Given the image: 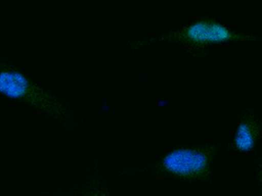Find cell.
Returning <instances> with one entry per match:
<instances>
[{
	"label": "cell",
	"mask_w": 262,
	"mask_h": 196,
	"mask_svg": "<svg viewBox=\"0 0 262 196\" xmlns=\"http://www.w3.org/2000/svg\"><path fill=\"white\" fill-rule=\"evenodd\" d=\"M0 95L27 105L68 130H72L76 125L75 113L65 101L34 82L16 65L2 59H0Z\"/></svg>",
	"instance_id": "cell-1"
},
{
	"label": "cell",
	"mask_w": 262,
	"mask_h": 196,
	"mask_svg": "<svg viewBox=\"0 0 262 196\" xmlns=\"http://www.w3.org/2000/svg\"><path fill=\"white\" fill-rule=\"evenodd\" d=\"M258 35L234 32L231 28L210 16H203L191 24L171 31L162 35L130 42L128 45L132 50H138L147 45L159 42H179L185 45L189 54L195 58H202L206 54L208 46L221 45L230 42H259Z\"/></svg>",
	"instance_id": "cell-2"
},
{
	"label": "cell",
	"mask_w": 262,
	"mask_h": 196,
	"mask_svg": "<svg viewBox=\"0 0 262 196\" xmlns=\"http://www.w3.org/2000/svg\"><path fill=\"white\" fill-rule=\"evenodd\" d=\"M221 149L219 144L177 146L150 166L155 176L186 182L212 181V161Z\"/></svg>",
	"instance_id": "cell-3"
},
{
	"label": "cell",
	"mask_w": 262,
	"mask_h": 196,
	"mask_svg": "<svg viewBox=\"0 0 262 196\" xmlns=\"http://www.w3.org/2000/svg\"><path fill=\"white\" fill-rule=\"evenodd\" d=\"M261 135V120L252 109L245 110L238 117L232 141L227 149L238 153H249L255 149Z\"/></svg>",
	"instance_id": "cell-4"
}]
</instances>
